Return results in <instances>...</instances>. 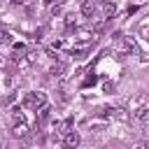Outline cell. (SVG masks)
I'll return each mask as SVG.
<instances>
[{
    "mask_svg": "<svg viewBox=\"0 0 149 149\" xmlns=\"http://www.w3.org/2000/svg\"><path fill=\"white\" fill-rule=\"evenodd\" d=\"M44 105H47V93H44V91H30V93L23 95V107H28V109H33V112L42 109Z\"/></svg>",
    "mask_w": 149,
    "mask_h": 149,
    "instance_id": "1",
    "label": "cell"
},
{
    "mask_svg": "<svg viewBox=\"0 0 149 149\" xmlns=\"http://www.w3.org/2000/svg\"><path fill=\"white\" fill-rule=\"evenodd\" d=\"M28 135H30V128H28L26 121H16V123L12 126V137H16V140H26Z\"/></svg>",
    "mask_w": 149,
    "mask_h": 149,
    "instance_id": "2",
    "label": "cell"
},
{
    "mask_svg": "<svg viewBox=\"0 0 149 149\" xmlns=\"http://www.w3.org/2000/svg\"><path fill=\"white\" fill-rule=\"evenodd\" d=\"M79 142H81V137H79L77 130H68V133L63 135V147H65V149H77Z\"/></svg>",
    "mask_w": 149,
    "mask_h": 149,
    "instance_id": "3",
    "label": "cell"
},
{
    "mask_svg": "<svg viewBox=\"0 0 149 149\" xmlns=\"http://www.w3.org/2000/svg\"><path fill=\"white\" fill-rule=\"evenodd\" d=\"M81 14L84 16H93L95 14V2L93 0H84L81 2Z\"/></svg>",
    "mask_w": 149,
    "mask_h": 149,
    "instance_id": "4",
    "label": "cell"
},
{
    "mask_svg": "<svg viewBox=\"0 0 149 149\" xmlns=\"http://www.w3.org/2000/svg\"><path fill=\"white\" fill-rule=\"evenodd\" d=\"M109 21H112V19H107V16H105V19H100V21H95V23H93V33H95V35H98V33H102V30L109 26Z\"/></svg>",
    "mask_w": 149,
    "mask_h": 149,
    "instance_id": "5",
    "label": "cell"
},
{
    "mask_svg": "<svg viewBox=\"0 0 149 149\" xmlns=\"http://www.w3.org/2000/svg\"><path fill=\"white\" fill-rule=\"evenodd\" d=\"M9 114H12V121H14V123H16V121H23V107H21V105L12 107V112H9Z\"/></svg>",
    "mask_w": 149,
    "mask_h": 149,
    "instance_id": "6",
    "label": "cell"
},
{
    "mask_svg": "<svg viewBox=\"0 0 149 149\" xmlns=\"http://www.w3.org/2000/svg\"><path fill=\"white\" fill-rule=\"evenodd\" d=\"M95 81H98V77H95V72L91 70V72H88V74L84 77V81H81V86H84V88H88V86H93Z\"/></svg>",
    "mask_w": 149,
    "mask_h": 149,
    "instance_id": "7",
    "label": "cell"
},
{
    "mask_svg": "<svg viewBox=\"0 0 149 149\" xmlns=\"http://www.w3.org/2000/svg\"><path fill=\"white\" fill-rule=\"evenodd\" d=\"M135 119H137V121H147V119H149V109H147V107H137V109H135Z\"/></svg>",
    "mask_w": 149,
    "mask_h": 149,
    "instance_id": "8",
    "label": "cell"
},
{
    "mask_svg": "<svg viewBox=\"0 0 149 149\" xmlns=\"http://www.w3.org/2000/svg\"><path fill=\"white\" fill-rule=\"evenodd\" d=\"M0 44H12V37H9V30L5 26H0Z\"/></svg>",
    "mask_w": 149,
    "mask_h": 149,
    "instance_id": "9",
    "label": "cell"
},
{
    "mask_svg": "<svg viewBox=\"0 0 149 149\" xmlns=\"http://www.w3.org/2000/svg\"><path fill=\"white\" fill-rule=\"evenodd\" d=\"M114 14H116V5L107 0V2H105V16H107V19H112Z\"/></svg>",
    "mask_w": 149,
    "mask_h": 149,
    "instance_id": "10",
    "label": "cell"
},
{
    "mask_svg": "<svg viewBox=\"0 0 149 149\" xmlns=\"http://www.w3.org/2000/svg\"><path fill=\"white\" fill-rule=\"evenodd\" d=\"M65 28H68V30L77 28V16H74V14H68V16H65Z\"/></svg>",
    "mask_w": 149,
    "mask_h": 149,
    "instance_id": "11",
    "label": "cell"
},
{
    "mask_svg": "<svg viewBox=\"0 0 149 149\" xmlns=\"http://www.w3.org/2000/svg\"><path fill=\"white\" fill-rule=\"evenodd\" d=\"M12 49H14V51H16V54H26V51H28V49H26V44H23V42H12Z\"/></svg>",
    "mask_w": 149,
    "mask_h": 149,
    "instance_id": "12",
    "label": "cell"
},
{
    "mask_svg": "<svg viewBox=\"0 0 149 149\" xmlns=\"http://www.w3.org/2000/svg\"><path fill=\"white\" fill-rule=\"evenodd\" d=\"M49 7H51V14H54V16H58V14L63 12V9H61V5H56V2H54V5H49Z\"/></svg>",
    "mask_w": 149,
    "mask_h": 149,
    "instance_id": "13",
    "label": "cell"
},
{
    "mask_svg": "<svg viewBox=\"0 0 149 149\" xmlns=\"http://www.w3.org/2000/svg\"><path fill=\"white\" fill-rule=\"evenodd\" d=\"M102 88H105V93H112V91H114V84H112V81H105Z\"/></svg>",
    "mask_w": 149,
    "mask_h": 149,
    "instance_id": "14",
    "label": "cell"
},
{
    "mask_svg": "<svg viewBox=\"0 0 149 149\" xmlns=\"http://www.w3.org/2000/svg\"><path fill=\"white\" fill-rule=\"evenodd\" d=\"M61 47H63V40H54L51 42V49H61Z\"/></svg>",
    "mask_w": 149,
    "mask_h": 149,
    "instance_id": "15",
    "label": "cell"
},
{
    "mask_svg": "<svg viewBox=\"0 0 149 149\" xmlns=\"http://www.w3.org/2000/svg\"><path fill=\"white\" fill-rule=\"evenodd\" d=\"M137 149H149V142H140V144H137Z\"/></svg>",
    "mask_w": 149,
    "mask_h": 149,
    "instance_id": "16",
    "label": "cell"
},
{
    "mask_svg": "<svg viewBox=\"0 0 149 149\" xmlns=\"http://www.w3.org/2000/svg\"><path fill=\"white\" fill-rule=\"evenodd\" d=\"M9 2H12V5H21L23 0H9Z\"/></svg>",
    "mask_w": 149,
    "mask_h": 149,
    "instance_id": "17",
    "label": "cell"
},
{
    "mask_svg": "<svg viewBox=\"0 0 149 149\" xmlns=\"http://www.w3.org/2000/svg\"><path fill=\"white\" fill-rule=\"evenodd\" d=\"M2 65H5V58H2V54H0V68H2Z\"/></svg>",
    "mask_w": 149,
    "mask_h": 149,
    "instance_id": "18",
    "label": "cell"
},
{
    "mask_svg": "<svg viewBox=\"0 0 149 149\" xmlns=\"http://www.w3.org/2000/svg\"><path fill=\"white\" fill-rule=\"evenodd\" d=\"M0 149H7V147H5V144H0Z\"/></svg>",
    "mask_w": 149,
    "mask_h": 149,
    "instance_id": "19",
    "label": "cell"
},
{
    "mask_svg": "<svg viewBox=\"0 0 149 149\" xmlns=\"http://www.w3.org/2000/svg\"><path fill=\"white\" fill-rule=\"evenodd\" d=\"M147 37H149V30H147Z\"/></svg>",
    "mask_w": 149,
    "mask_h": 149,
    "instance_id": "20",
    "label": "cell"
},
{
    "mask_svg": "<svg viewBox=\"0 0 149 149\" xmlns=\"http://www.w3.org/2000/svg\"><path fill=\"white\" fill-rule=\"evenodd\" d=\"M0 105H2V102H0Z\"/></svg>",
    "mask_w": 149,
    "mask_h": 149,
    "instance_id": "21",
    "label": "cell"
}]
</instances>
